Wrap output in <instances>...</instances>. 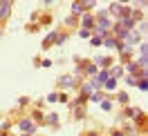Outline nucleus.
<instances>
[{
  "label": "nucleus",
  "instance_id": "obj_11",
  "mask_svg": "<svg viewBox=\"0 0 148 136\" xmlns=\"http://www.w3.org/2000/svg\"><path fill=\"white\" fill-rule=\"evenodd\" d=\"M97 72V67H94V65H88V67H85V74H94Z\"/></svg>",
  "mask_w": 148,
  "mask_h": 136
},
{
  "label": "nucleus",
  "instance_id": "obj_9",
  "mask_svg": "<svg viewBox=\"0 0 148 136\" xmlns=\"http://www.w3.org/2000/svg\"><path fill=\"white\" fill-rule=\"evenodd\" d=\"M47 120H49L52 125H56V123H58V116H56V114H49V118H47Z\"/></svg>",
  "mask_w": 148,
  "mask_h": 136
},
{
  "label": "nucleus",
  "instance_id": "obj_2",
  "mask_svg": "<svg viewBox=\"0 0 148 136\" xmlns=\"http://www.w3.org/2000/svg\"><path fill=\"white\" fill-rule=\"evenodd\" d=\"M126 40H128V47H132L135 43H139V34H137V31H128Z\"/></svg>",
  "mask_w": 148,
  "mask_h": 136
},
{
  "label": "nucleus",
  "instance_id": "obj_3",
  "mask_svg": "<svg viewBox=\"0 0 148 136\" xmlns=\"http://www.w3.org/2000/svg\"><path fill=\"white\" fill-rule=\"evenodd\" d=\"M58 85H61V87H70V85H72V78H70V76H63V78H58Z\"/></svg>",
  "mask_w": 148,
  "mask_h": 136
},
{
  "label": "nucleus",
  "instance_id": "obj_1",
  "mask_svg": "<svg viewBox=\"0 0 148 136\" xmlns=\"http://www.w3.org/2000/svg\"><path fill=\"white\" fill-rule=\"evenodd\" d=\"M20 129H23V132H29V134H34V132H36V125H34L32 120L25 118V120H20Z\"/></svg>",
  "mask_w": 148,
  "mask_h": 136
},
{
  "label": "nucleus",
  "instance_id": "obj_5",
  "mask_svg": "<svg viewBox=\"0 0 148 136\" xmlns=\"http://www.w3.org/2000/svg\"><path fill=\"white\" fill-rule=\"evenodd\" d=\"M106 45H108V47H117V45H119V40H117V38H108Z\"/></svg>",
  "mask_w": 148,
  "mask_h": 136
},
{
  "label": "nucleus",
  "instance_id": "obj_15",
  "mask_svg": "<svg viewBox=\"0 0 148 136\" xmlns=\"http://www.w3.org/2000/svg\"><path fill=\"white\" fill-rule=\"evenodd\" d=\"M47 100H49V103H54V100H58V96H56V94H49V96H47Z\"/></svg>",
  "mask_w": 148,
  "mask_h": 136
},
{
  "label": "nucleus",
  "instance_id": "obj_8",
  "mask_svg": "<svg viewBox=\"0 0 148 136\" xmlns=\"http://www.w3.org/2000/svg\"><path fill=\"white\" fill-rule=\"evenodd\" d=\"M114 85H117L114 78H108V81H106V87H108V89H114Z\"/></svg>",
  "mask_w": 148,
  "mask_h": 136
},
{
  "label": "nucleus",
  "instance_id": "obj_13",
  "mask_svg": "<svg viewBox=\"0 0 148 136\" xmlns=\"http://www.w3.org/2000/svg\"><path fill=\"white\" fill-rule=\"evenodd\" d=\"M139 89L146 91V78H141V81H139Z\"/></svg>",
  "mask_w": 148,
  "mask_h": 136
},
{
  "label": "nucleus",
  "instance_id": "obj_10",
  "mask_svg": "<svg viewBox=\"0 0 148 136\" xmlns=\"http://www.w3.org/2000/svg\"><path fill=\"white\" fill-rule=\"evenodd\" d=\"M110 74H112V76H121V74H123V69H121V67H114Z\"/></svg>",
  "mask_w": 148,
  "mask_h": 136
},
{
  "label": "nucleus",
  "instance_id": "obj_4",
  "mask_svg": "<svg viewBox=\"0 0 148 136\" xmlns=\"http://www.w3.org/2000/svg\"><path fill=\"white\" fill-rule=\"evenodd\" d=\"M72 11H74V14H81V11H83V5H81V2H74V5H72Z\"/></svg>",
  "mask_w": 148,
  "mask_h": 136
},
{
  "label": "nucleus",
  "instance_id": "obj_14",
  "mask_svg": "<svg viewBox=\"0 0 148 136\" xmlns=\"http://www.w3.org/2000/svg\"><path fill=\"white\" fill-rule=\"evenodd\" d=\"M101 40H103V38H99V36L92 38V45H94V47H99V45H101Z\"/></svg>",
  "mask_w": 148,
  "mask_h": 136
},
{
  "label": "nucleus",
  "instance_id": "obj_6",
  "mask_svg": "<svg viewBox=\"0 0 148 136\" xmlns=\"http://www.w3.org/2000/svg\"><path fill=\"white\" fill-rule=\"evenodd\" d=\"M97 65H103V67H108V65H110V58H97Z\"/></svg>",
  "mask_w": 148,
  "mask_h": 136
},
{
  "label": "nucleus",
  "instance_id": "obj_16",
  "mask_svg": "<svg viewBox=\"0 0 148 136\" xmlns=\"http://www.w3.org/2000/svg\"><path fill=\"white\" fill-rule=\"evenodd\" d=\"M114 136H123V134H121V132H114Z\"/></svg>",
  "mask_w": 148,
  "mask_h": 136
},
{
  "label": "nucleus",
  "instance_id": "obj_12",
  "mask_svg": "<svg viewBox=\"0 0 148 136\" xmlns=\"http://www.w3.org/2000/svg\"><path fill=\"white\" fill-rule=\"evenodd\" d=\"M101 107L106 109V112H108V109H112V105H110V100H103V103H101Z\"/></svg>",
  "mask_w": 148,
  "mask_h": 136
},
{
  "label": "nucleus",
  "instance_id": "obj_7",
  "mask_svg": "<svg viewBox=\"0 0 148 136\" xmlns=\"http://www.w3.org/2000/svg\"><path fill=\"white\" fill-rule=\"evenodd\" d=\"M83 25L85 27H92V16H83Z\"/></svg>",
  "mask_w": 148,
  "mask_h": 136
}]
</instances>
